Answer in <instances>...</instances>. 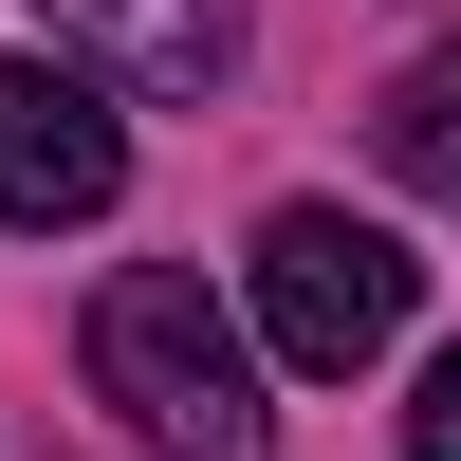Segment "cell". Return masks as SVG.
Segmentation results:
<instances>
[{
    "mask_svg": "<svg viewBox=\"0 0 461 461\" xmlns=\"http://www.w3.org/2000/svg\"><path fill=\"white\" fill-rule=\"evenodd\" d=\"M56 74H130V93H221L240 74V0H37Z\"/></svg>",
    "mask_w": 461,
    "mask_h": 461,
    "instance_id": "cell-4",
    "label": "cell"
},
{
    "mask_svg": "<svg viewBox=\"0 0 461 461\" xmlns=\"http://www.w3.org/2000/svg\"><path fill=\"white\" fill-rule=\"evenodd\" d=\"M369 148H388V167L425 185V203H461V37L388 74V111H369Z\"/></svg>",
    "mask_w": 461,
    "mask_h": 461,
    "instance_id": "cell-5",
    "label": "cell"
},
{
    "mask_svg": "<svg viewBox=\"0 0 461 461\" xmlns=\"http://www.w3.org/2000/svg\"><path fill=\"white\" fill-rule=\"evenodd\" d=\"M74 369H93V406L148 425V461H277L258 351H240V314H221L185 258H130V277L93 295V332H74Z\"/></svg>",
    "mask_w": 461,
    "mask_h": 461,
    "instance_id": "cell-1",
    "label": "cell"
},
{
    "mask_svg": "<svg viewBox=\"0 0 461 461\" xmlns=\"http://www.w3.org/2000/svg\"><path fill=\"white\" fill-rule=\"evenodd\" d=\"M111 185H130L111 93H93V74H56V56H0V221L56 240V221H111Z\"/></svg>",
    "mask_w": 461,
    "mask_h": 461,
    "instance_id": "cell-3",
    "label": "cell"
},
{
    "mask_svg": "<svg viewBox=\"0 0 461 461\" xmlns=\"http://www.w3.org/2000/svg\"><path fill=\"white\" fill-rule=\"evenodd\" d=\"M406 314H425V258H406L388 221H351V203H277V221H258V351H277V369L351 388Z\"/></svg>",
    "mask_w": 461,
    "mask_h": 461,
    "instance_id": "cell-2",
    "label": "cell"
},
{
    "mask_svg": "<svg viewBox=\"0 0 461 461\" xmlns=\"http://www.w3.org/2000/svg\"><path fill=\"white\" fill-rule=\"evenodd\" d=\"M406 461H461V351H425V388H406Z\"/></svg>",
    "mask_w": 461,
    "mask_h": 461,
    "instance_id": "cell-6",
    "label": "cell"
}]
</instances>
